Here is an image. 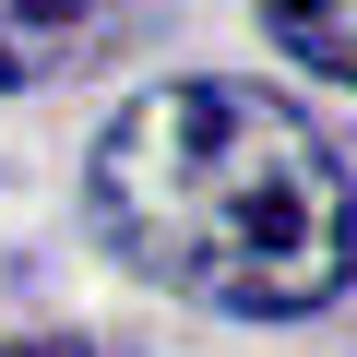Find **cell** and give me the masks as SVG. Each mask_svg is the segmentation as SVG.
Masks as SVG:
<instances>
[{
    "mask_svg": "<svg viewBox=\"0 0 357 357\" xmlns=\"http://www.w3.org/2000/svg\"><path fill=\"white\" fill-rule=\"evenodd\" d=\"M96 238L227 321H298L357 274V191L345 155L262 84H155L107 119L84 178Z\"/></svg>",
    "mask_w": 357,
    "mask_h": 357,
    "instance_id": "1",
    "label": "cell"
},
{
    "mask_svg": "<svg viewBox=\"0 0 357 357\" xmlns=\"http://www.w3.org/2000/svg\"><path fill=\"white\" fill-rule=\"evenodd\" d=\"M143 36H155V0H0V96L96 72Z\"/></svg>",
    "mask_w": 357,
    "mask_h": 357,
    "instance_id": "2",
    "label": "cell"
},
{
    "mask_svg": "<svg viewBox=\"0 0 357 357\" xmlns=\"http://www.w3.org/2000/svg\"><path fill=\"white\" fill-rule=\"evenodd\" d=\"M262 36H274L298 72L357 84V0H262Z\"/></svg>",
    "mask_w": 357,
    "mask_h": 357,
    "instance_id": "3",
    "label": "cell"
},
{
    "mask_svg": "<svg viewBox=\"0 0 357 357\" xmlns=\"http://www.w3.org/2000/svg\"><path fill=\"white\" fill-rule=\"evenodd\" d=\"M0 357H84V345H0Z\"/></svg>",
    "mask_w": 357,
    "mask_h": 357,
    "instance_id": "4",
    "label": "cell"
}]
</instances>
